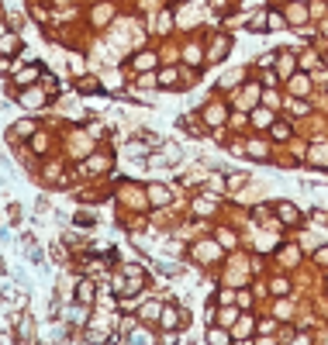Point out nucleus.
Listing matches in <instances>:
<instances>
[{
  "mask_svg": "<svg viewBox=\"0 0 328 345\" xmlns=\"http://www.w3.org/2000/svg\"><path fill=\"white\" fill-rule=\"evenodd\" d=\"M4 273H7V266H4V259H0V276H4Z\"/></svg>",
  "mask_w": 328,
  "mask_h": 345,
  "instance_id": "39448f33",
  "label": "nucleus"
},
{
  "mask_svg": "<svg viewBox=\"0 0 328 345\" xmlns=\"http://www.w3.org/2000/svg\"><path fill=\"white\" fill-rule=\"evenodd\" d=\"M290 24H304V7H294V11H290Z\"/></svg>",
  "mask_w": 328,
  "mask_h": 345,
  "instance_id": "f03ea898",
  "label": "nucleus"
},
{
  "mask_svg": "<svg viewBox=\"0 0 328 345\" xmlns=\"http://www.w3.org/2000/svg\"><path fill=\"white\" fill-rule=\"evenodd\" d=\"M14 128H18V131H21V135H31V125H28V121H18V125H14Z\"/></svg>",
  "mask_w": 328,
  "mask_h": 345,
  "instance_id": "20e7f679",
  "label": "nucleus"
},
{
  "mask_svg": "<svg viewBox=\"0 0 328 345\" xmlns=\"http://www.w3.org/2000/svg\"><path fill=\"white\" fill-rule=\"evenodd\" d=\"M214 59H225L228 55V38H218V42H214V52H211Z\"/></svg>",
  "mask_w": 328,
  "mask_h": 345,
  "instance_id": "f257e3e1",
  "label": "nucleus"
},
{
  "mask_svg": "<svg viewBox=\"0 0 328 345\" xmlns=\"http://www.w3.org/2000/svg\"><path fill=\"white\" fill-rule=\"evenodd\" d=\"M280 218H283V221H294L297 214H294V207H290V204H280Z\"/></svg>",
  "mask_w": 328,
  "mask_h": 345,
  "instance_id": "7ed1b4c3",
  "label": "nucleus"
}]
</instances>
